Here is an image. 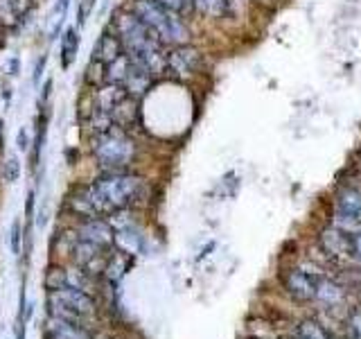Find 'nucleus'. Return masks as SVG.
I'll use <instances>...</instances> for the list:
<instances>
[{
  "mask_svg": "<svg viewBox=\"0 0 361 339\" xmlns=\"http://www.w3.org/2000/svg\"><path fill=\"white\" fill-rule=\"evenodd\" d=\"M30 143H32L30 129L27 127H20L16 131V147H18V152H27L30 150Z\"/></svg>",
  "mask_w": 361,
  "mask_h": 339,
  "instance_id": "b1692460",
  "label": "nucleus"
},
{
  "mask_svg": "<svg viewBox=\"0 0 361 339\" xmlns=\"http://www.w3.org/2000/svg\"><path fill=\"white\" fill-rule=\"evenodd\" d=\"M319 254H323V258L334 265L355 260L353 235L341 231L334 224H327L319 235Z\"/></svg>",
  "mask_w": 361,
  "mask_h": 339,
  "instance_id": "1a4fd4ad",
  "label": "nucleus"
},
{
  "mask_svg": "<svg viewBox=\"0 0 361 339\" xmlns=\"http://www.w3.org/2000/svg\"><path fill=\"white\" fill-rule=\"evenodd\" d=\"M332 224L355 235L361 231V188L355 184L341 186L332 199Z\"/></svg>",
  "mask_w": 361,
  "mask_h": 339,
  "instance_id": "423d86ee",
  "label": "nucleus"
},
{
  "mask_svg": "<svg viewBox=\"0 0 361 339\" xmlns=\"http://www.w3.org/2000/svg\"><path fill=\"white\" fill-rule=\"evenodd\" d=\"M93 7H95V0H82V3H79V28L86 23V18H88L90 9H93Z\"/></svg>",
  "mask_w": 361,
  "mask_h": 339,
  "instance_id": "393cba45",
  "label": "nucleus"
},
{
  "mask_svg": "<svg viewBox=\"0 0 361 339\" xmlns=\"http://www.w3.org/2000/svg\"><path fill=\"white\" fill-rule=\"evenodd\" d=\"M237 0H192L195 14L208 18V20H224L233 14Z\"/></svg>",
  "mask_w": 361,
  "mask_h": 339,
  "instance_id": "2eb2a0df",
  "label": "nucleus"
},
{
  "mask_svg": "<svg viewBox=\"0 0 361 339\" xmlns=\"http://www.w3.org/2000/svg\"><path fill=\"white\" fill-rule=\"evenodd\" d=\"M45 287H48V290L66 287V267H56V265H52L48 271H45Z\"/></svg>",
  "mask_w": 361,
  "mask_h": 339,
  "instance_id": "aec40b11",
  "label": "nucleus"
},
{
  "mask_svg": "<svg viewBox=\"0 0 361 339\" xmlns=\"http://www.w3.org/2000/svg\"><path fill=\"white\" fill-rule=\"evenodd\" d=\"M45 64H48V56H41V59L37 61V68H34V84H39V79H41V75H43V71H45Z\"/></svg>",
  "mask_w": 361,
  "mask_h": 339,
  "instance_id": "a878e982",
  "label": "nucleus"
},
{
  "mask_svg": "<svg viewBox=\"0 0 361 339\" xmlns=\"http://www.w3.org/2000/svg\"><path fill=\"white\" fill-rule=\"evenodd\" d=\"M75 233L79 240L93 242L97 246H113L116 242V229L111 226V222L102 220V218H88V220H79L75 226Z\"/></svg>",
  "mask_w": 361,
  "mask_h": 339,
  "instance_id": "9d476101",
  "label": "nucleus"
},
{
  "mask_svg": "<svg viewBox=\"0 0 361 339\" xmlns=\"http://www.w3.org/2000/svg\"><path fill=\"white\" fill-rule=\"evenodd\" d=\"M129 9L161 39L165 48L192 43V30H190L188 18H183L172 9H167L165 5L158 3V0H131Z\"/></svg>",
  "mask_w": 361,
  "mask_h": 339,
  "instance_id": "7ed1b4c3",
  "label": "nucleus"
},
{
  "mask_svg": "<svg viewBox=\"0 0 361 339\" xmlns=\"http://www.w3.org/2000/svg\"><path fill=\"white\" fill-rule=\"evenodd\" d=\"M253 3H259V5H271L274 0H253Z\"/></svg>",
  "mask_w": 361,
  "mask_h": 339,
  "instance_id": "c85d7f7f",
  "label": "nucleus"
},
{
  "mask_svg": "<svg viewBox=\"0 0 361 339\" xmlns=\"http://www.w3.org/2000/svg\"><path fill=\"white\" fill-rule=\"evenodd\" d=\"M48 333L59 335L61 339H93V335L86 331L84 323L68 321L54 314H50V319H48Z\"/></svg>",
  "mask_w": 361,
  "mask_h": 339,
  "instance_id": "dca6fc26",
  "label": "nucleus"
},
{
  "mask_svg": "<svg viewBox=\"0 0 361 339\" xmlns=\"http://www.w3.org/2000/svg\"><path fill=\"white\" fill-rule=\"evenodd\" d=\"M147 195V181L138 174L122 170V172H102L88 186L77 188L68 197V206L79 220L102 218L118 210L135 206Z\"/></svg>",
  "mask_w": 361,
  "mask_h": 339,
  "instance_id": "f257e3e1",
  "label": "nucleus"
},
{
  "mask_svg": "<svg viewBox=\"0 0 361 339\" xmlns=\"http://www.w3.org/2000/svg\"><path fill=\"white\" fill-rule=\"evenodd\" d=\"M325 276V271L321 267H314V265H296V267H289L285 271V290L289 297H293L296 301H314L316 299V292H319V285Z\"/></svg>",
  "mask_w": 361,
  "mask_h": 339,
  "instance_id": "6e6552de",
  "label": "nucleus"
},
{
  "mask_svg": "<svg viewBox=\"0 0 361 339\" xmlns=\"http://www.w3.org/2000/svg\"><path fill=\"white\" fill-rule=\"evenodd\" d=\"M48 308L50 314L61 316L68 321H77L84 323L86 319H93L97 312V303L90 294L77 290V287H59V290H50L48 294Z\"/></svg>",
  "mask_w": 361,
  "mask_h": 339,
  "instance_id": "39448f33",
  "label": "nucleus"
},
{
  "mask_svg": "<svg viewBox=\"0 0 361 339\" xmlns=\"http://www.w3.org/2000/svg\"><path fill=\"white\" fill-rule=\"evenodd\" d=\"M3 97L7 100V105H9V100H11V88H9V86L3 88Z\"/></svg>",
  "mask_w": 361,
  "mask_h": 339,
  "instance_id": "cd10ccee",
  "label": "nucleus"
},
{
  "mask_svg": "<svg viewBox=\"0 0 361 339\" xmlns=\"http://www.w3.org/2000/svg\"><path fill=\"white\" fill-rule=\"evenodd\" d=\"M0 34H3V28H0ZM0 48H3V37H0Z\"/></svg>",
  "mask_w": 361,
  "mask_h": 339,
  "instance_id": "7c9ffc66",
  "label": "nucleus"
},
{
  "mask_svg": "<svg viewBox=\"0 0 361 339\" xmlns=\"http://www.w3.org/2000/svg\"><path fill=\"white\" fill-rule=\"evenodd\" d=\"M353 249H355V260L361 263V231L353 235Z\"/></svg>",
  "mask_w": 361,
  "mask_h": 339,
  "instance_id": "bb28decb",
  "label": "nucleus"
},
{
  "mask_svg": "<svg viewBox=\"0 0 361 339\" xmlns=\"http://www.w3.org/2000/svg\"><path fill=\"white\" fill-rule=\"evenodd\" d=\"M34 7V0H0V28H18Z\"/></svg>",
  "mask_w": 361,
  "mask_h": 339,
  "instance_id": "ddd939ff",
  "label": "nucleus"
},
{
  "mask_svg": "<svg viewBox=\"0 0 361 339\" xmlns=\"http://www.w3.org/2000/svg\"><path fill=\"white\" fill-rule=\"evenodd\" d=\"M203 66H206V59H203V52L192 43H183V45H172L167 48L165 54V75L178 79V82H190L203 73Z\"/></svg>",
  "mask_w": 361,
  "mask_h": 339,
  "instance_id": "0eeeda50",
  "label": "nucleus"
},
{
  "mask_svg": "<svg viewBox=\"0 0 361 339\" xmlns=\"http://www.w3.org/2000/svg\"><path fill=\"white\" fill-rule=\"evenodd\" d=\"M161 5H165L167 9L176 11V14H180L183 18H190L192 14H195V5H192V0H158Z\"/></svg>",
  "mask_w": 361,
  "mask_h": 339,
  "instance_id": "4be33fe9",
  "label": "nucleus"
},
{
  "mask_svg": "<svg viewBox=\"0 0 361 339\" xmlns=\"http://www.w3.org/2000/svg\"><path fill=\"white\" fill-rule=\"evenodd\" d=\"M18 177H20L18 156H7L5 163H3V181H7V184H16Z\"/></svg>",
  "mask_w": 361,
  "mask_h": 339,
  "instance_id": "412c9836",
  "label": "nucleus"
},
{
  "mask_svg": "<svg viewBox=\"0 0 361 339\" xmlns=\"http://www.w3.org/2000/svg\"><path fill=\"white\" fill-rule=\"evenodd\" d=\"M90 54H93L90 59L99 61L102 66H109L111 61H116L120 54H124L122 41H120V37L116 34V30L109 28V30L102 32V34H99V39L95 41L93 52H90Z\"/></svg>",
  "mask_w": 361,
  "mask_h": 339,
  "instance_id": "9b49d317",
  "label": "nucleus"
},
{
  "mask_svg": "<svg viewBox=\"0 0 361 339\" xmlns=\"http://www.w3.org/2000/svg\"><path fill=\"white\" fill-rule=\"evenodd\" d=\"M68 7H71V0H56V5L50 14V39L59 37L61 25H63L66 14H68Z\"/></svg>",
  "mask_w": 361,
  "mask_h": 339,
  "instance_id": "a211bd4d",
  "label": "nucleus"
},
{
  "mask_svg": "<svg viewBox=\"0 0 361 339\" xmlns=\"http://www.w3.org/2000/svg\"><path fill=\"white\" fill-rule=\"evenodd\" d=\"M154 82H156V79H154L149 73H147L140 64H135V61L131 59V68H129L127 77H124L122 86H124V90H127V93H129L131 97L142 100V97L152 90Z\"/></svg>",
  "mask_w": 361,
  "mask_h": 339,
  "instance_id": "f8f14e48",
  "label": "nucleus"
},
{
  "mask_svg": "<svg viewBox=\"0 0 361 339\" xmlns=\"http://www.w3.org/2000/svg\"><path fill=\"white\" fill-rule=\"evenodd\" d=\"M111 28L116 30V34L120 37L124 52H127L135 64H140L154 79L165 75L167 48L129 7L118 9L116 14H113Z\"/></svg>",
  "mask_w": 361,
  "mask_h": 339,
  "instance_id": "f03ea898",
  "label": "nucleus"
},
{
  "mask_svg": "<svg viewBox=\"0 0 361 339\" xmlns=\"http://www.w3.org/2000/svg\"><path fill=\"white\" fill-rule=\"evenodd\" d=\"M3 131H5V122H3V118H0V138H3Z\"/></svg>",
  "mask_w": 361,
  "mask_h": 339,
  "instance_id": "c756f323",
  "label": "nucleus"
},
{
  "mask_svg": "<svg viewBox=\"0 0 361 339\" xmlns=\"http://www.w3.org/2000/svg\"><path fill=\"white\" fill-rule=\"evenodd\" d=\"M111 120L116 127H122L131 131L133 127H138L140 122V100H135L131 95H127L124 100H120L116 109L111 111Z\"/></svg>",
  "mask_w": 361,
  "mask_h": 339,
  "instance_id": "4468645a",
  "label": "nucleus"
},
{
  "mask_svg": "<svg viewBox=\"0 0 361 339\" xmlns=\"http://www.w3.org/2000/svg\"><path fill=\"white\" fill-rule=\"evenodd\" d=\"M11 254H20V220L11 222Z\"/></svg>",
  "mask_w": 361,
  "mask_h": 339,
  "instance_id": "5701e85b",
  "label": "nucleus"
},
{
  "mask_svg": "<svg viewBox=\"0 0 361 339\" xmlns=\"http://www.w3.org/2000/svg\"><path fill=\"white\" fill-rule=\"evenodd\" d=\"M90 152H93L102 172H122L129 170L138 158V143L131 131L116 127L90 136Z\"/></svg>",
  "mask_w": 361,
  "mask_h": 339,
  "instance_id": "20e7f679",
  "label": "nucleus"
},
{
  "mask_svg": "<svg viewBox=\"0 0 361 339\" xmlns=\"http://www.w3.org/2000/svg\"><path fill=\"white\" fill-rule=\"evenodd\" d=\"M345 335H348V339H361V305H355V308L348 310Z\"/></svg>",
  "mask_w": 361,
  "mask_h": 339,
  "instance_id": "6ab92c4d",
  "label": "nucleus"
},
{
  "mask_svg": "<svg viewBox=\"0 0 361 339\" xmlns=\"http://www.w3.org/2000/svg\"><path fill=\"white\" fill-rule=\"evenodd\" d=\"M79 43H82V37H79V28L71 25L68 30H63V34H61V41H59L61 68H71V64L77 59Z\"/></svg>",
  "mask_w": 361,
  "mask_h": 339,
  "instance_id": "f3484780",
  "label": "nucleus"
}]
</instances>
